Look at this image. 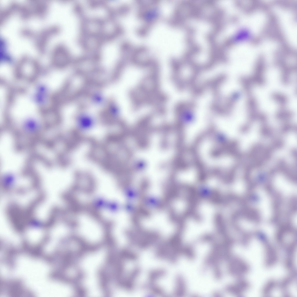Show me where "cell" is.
<instances>
[{
  "instance_id": "obj_1",
  "label": "cell",
  "mask_w": 297,
  "mask_h": 297,
  "mask_svg": "<svg viewBox=\"0 0 297 297\" xmlns=\"http://www.w3.org/2000/svg\"><path fill=\"white\" fill-rule=\"evenodd\" d=\"M246 104L249 117L253 118L258 116L259 113L258 110L257 102L252 95L248 96Z\"/></svg>"
},
{
  "instance_id": "obj_2",
  "label": "cell",
  "mask_w": 297,
  "mask_h": 297,
  "mask_svg": "<svg viewBox=\"0 0 297 297\" xmlns=\"http://www.w3.org/2000/svg\"><path fill=\"white\" fill-rule=\"evenodd\" d=\"M239 82L244 91L248 96L252 95V89L254 85L251 76H241L239 78Z\"/></svg>"
},
{
  "instance_id": "obj_3",
  "label": "cell",
  "mask_w": 297,
  "mask_h": 297,
  "mask_svg": "<svg viewBox=\"0 0 297 297\" xmlns=\"http://www.w3.org/2000/svg\"><path fill=\"white\" fill-rule=\"evenodd\" d=\"M271 98L279 104L281 108H284L288 103V99L285 95L279 93H274L271 95Z\"/></svg>"
},
{
  "instance_id": "obj_4",
  "label": "cell",
  "mask_w": 297,
  "mask_h": 297,
  "mask_svg": "<svg viewBox=\"0 0 297 297\" xmlns=\"http://www.w3.org/2000/svg\"><path fill=\"white\" fill-rule=\"evenodd\" d=\"M294 70L290 68L283 69L281 72V80L284 85L288 84L290 82V76Z\"/></svg>"
},
{
  "instance_id": "obj_5",
  "label": "cell",
  "mask_w": 297,
  "mask_h": 297,
  "mask_svg": "<svg viewBox=\"0 0 297 297\" xmlns=\"http://www.w3.org/2000/svg\"><path fill=\"white\" fill-rule=\"evenodd\" d=\"M291 111L285 109L284 108H280L276 113V116L278 118H289L292 116Z\"/></svg>"
},
{
  "instance_id": "obj_6",
  "label": "cell",
  "mask_w": 297,
  "mask_h": 297,
  "mask_svg": "<svg viewBox=\"0 0 297 297\" xmlns=\"http://www.w3.org/2000/svg\"><path fill=\"white\" fill-rule=\"evenodd\" d=\"M103 280H102V282H101V283L100 284H99V285H99V286H100V287H101V286H102V283H103ZM79 284H80L79 285H80V287H81V289L82 290H82H83L82 289H83V288L84 287V286H85H85H83L82 285H81V284L79 282Z\"/></svg>"
}]
</instances>
